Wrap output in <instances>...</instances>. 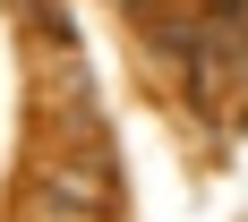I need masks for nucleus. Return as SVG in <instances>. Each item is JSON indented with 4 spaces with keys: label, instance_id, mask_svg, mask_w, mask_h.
<instances>
[{
    "label": "nucleus",
    "instance_id": "obj_1",
    "mask_svg": "<svg viewBox=\"0 0 248 222\" xmlns=\"http://www.w3.org/2000/svg\"><path fill=\"white\" fill-rule=\"evenodd\" d=\"M43 188H51V205H103L94 179H77V171H43Z\"/></svg>",
    "mask_w": 248,
    "mask_h": 222
}]
</instances>
